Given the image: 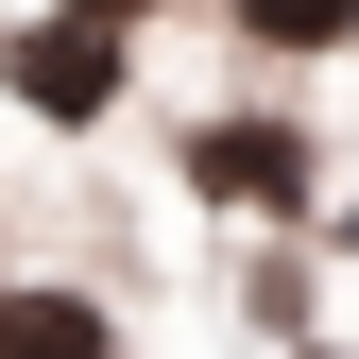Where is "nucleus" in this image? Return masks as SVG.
<instances>
[{"instance_id":"f257e3e1","label":"nucleus","mask_w":359,"mask_h":359,"mask_svg":"<svg viewBox=\"0 0 359 359\" xmlns=\"http://www.w3.org/2000/svg\"><path fill=\"white\" fill-rule=\"evenodd\" d=\"M0 86H18V120H52V137H86V120L120 103V18H18V52H0Z\"/></svg>"},{"instance_id":"20e7f679","label":"nucleus","mask_w":359,"mask_h":359,"mask_svg":"<svg viewBox=\"0 0 359 359\" xmlns=\"http://www.w3.org/2000/svg\"><path fill=\"white\" fill-rule=\"evenodd\" d=\"M222 18H240L257 52H342V34H359V0H222Z\"/></svg>"},{"instance_id":"f03ea898","label":"nucleus","mask_w":359,"mask_h":359,"mask_svg":"<svg viewBox=\"0 0 359 359\" xmlns=\"http://www.w3.org/2000/svg\"><path fill=\"white\" fill-rule=\"evenodd\" d=\"M189 189L205 205H308V137H291V120H205V137H189Z\"/></svg>"},{"instance_id":"39448f33","label":"nucleus","mask_w":359,"mask_h":359,"mask_svg":"<svg viewBox=\"0 0 359 359\" xmlns=\"http://www.w3.org/2000/svg\"><path fill=\"white\" fill-rule=\"evenodd\" d=\"M69 18H120V34H137V18H154V0H69Z\"/></svg>"},{"instance_id":"7ed1b4c3","label":"nucleus","mask_w":359,"mask_h":359,"mask_svg":"<svg viewBox=\"0 0 359 359\" xmlns=\"http://www.w3.org/2000/svg\"><path fill=\"white\" fill-rule=\"evenodd\" d=\"M0 359H120L103 291H0Z\"/></svg>"},{"instance_id":"423d86ee","label":"nucleus","mask_w":359,"mask_h":359,"mask_svg":"<svg viewBox=\"0 0 359 359\" xmlns=\"http://www.w3.org/2000/svg\"><path fill=\"white\" fill-rule=\"evenodd\" d=\"M325 240H342V257H359V205H342V222H325Z\"/></svg>"}]
</instances>
